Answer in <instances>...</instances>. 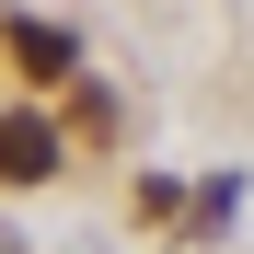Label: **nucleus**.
Segmentation results:
<instances>
[{
  "label": "nucleus",
  "instance_id": "f257e3e1",
  "mask_svg": "<svg viewBox=\"0 0 254 254\" xmlns=\"http://www.w3.org/2000/svg\"><path fill=\"white\" fill-rule=\"evenodd\" d=\"M58 162H69L58 116H35V104H12V116H0V185H47Z\"/></svg>",
  "mask_w": 254,
  "mask_h": 254
},
{
  "label": "nucleus",
  "instance_id": "f03ea898",
  "mask_svg": "<svg viewBox=\"0 0 254 254\" xmlns=\"http://www.w3.org/2000/svg\"><path fill=\"white\" fill-rule=\"evenodd\" d=\"M0 35H12L23 81H81V35H69V23H35V12H12Z\"/></svg>",
  "mask_w": 254,
  "mask_h": 254
}]
</instances>
